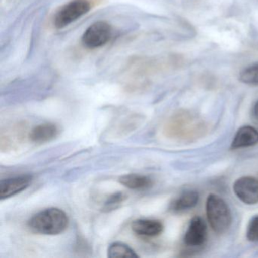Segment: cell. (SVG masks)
Masks as SVG:
<instances>
[{
    "label": "cell",
    "mask_w": 258,
    "mask_h": 258,
    "mask_svg": "<svg viewBox=\"0 0 258 258\" xmlns=\"http://www.w3.org/2000/svg\"><path fill=\"white\" fill-rule=\"evenodd\" d=\"M119 182L126 188L134 190L146 189L153 185V181L150 177L137 173L122 176L119 179Z\"/></svg>",
    "instance_id": "11"
},
{
    "label": "cell",
    "mask_w": 258,
    "mask_h": 258,
    "mask_svg": "<svg viewBox=\"0 0 258 258\" xmlns=\"http://www.w3.org/2000/svg\"><path fill=\"white\" fill-rule=\"evenodd\" d=\"M59 130L54 123H46L36 126L30 132L29 138L35 143H45L55 139Z\"/></svg>",
    "instance_id": "10"
},
{
    "label": "cell",
    "mask_w": 258,
    "mask_h": 258,
    "mask_svg": "<svg viewBox=\"0 0 258 258\" xmlns=\"http://www.w3.org/2000/svg\"><path fill=\"white\" fill-rule=\"evenodd\" d=\"M206 214L210 226L216 233L223 234L229 230L232 225V213L223 198L218 195H209L206 202Z\"/></svg>",
    "instance_id": "2"
},
{
    "label": "cell",
    "mask_w": 258,
    "mask_h": 258,
    "mask_svg": "<svg viewBox=\"0 0 258 258\" xmlns=\"http://www.w3.org/2000/svg\"><path fill=\"white\" fill-rule=\"evenodd\" d=\"M207 225L200 217H193L184 237V242L190 247H199L207 240Z\"/></svg>",
    "instance_id": "7"
},
{
    "label": "cell",
    "mask_w": 258,
    "mask_h": 258,
    "mask_svg": "<svg viewBox=\"0 0 258 258\" xmlns=\"http://www.w3.org/2000/svg\"><path fill=\"white\" fill-rule=\"evenodd\" d=\"M33 177L30 175H22L2 179L0 182V199H9L25 191L31 185Z\"/></svg>",
    "instance_id": "6"
},
{
    "label": "cell",
    "mask_w": 258,
    "mask_h": 258,
    "mask_svg": "<svg viewBox=\"0 0 258 258\" xmlns=\"http://www.w3.org/2000/svg\"><path fill=\"white\" fill-rule=\"evenodd\" d=\"M67 214L61 209L50 208L34 214L29 221L28 227L35 233L56 235L62 233L69 226Z\"/></svg>",
    "instance_id": "1"
},
{
    "label": "cell",
    "mask_w": 258,
    "mask_h": 258,
    "mask_svg": "<svg viewBox=\"0 0 258 258\" xmlns=\"http://www.w3.org/2000/svg\"><path fill=\"white\" fill-rule=\"evenodd\" d=\"M258 143V131L251 126H241L234 137L231 148L232 149L250 147Z\"/></svg>",
    "instance_id": "9"
},
{
    "label": "cell",
    "mask_w": 258,
    "mask_h": 258,
    "mask_svg": "<svg viewBox=\"0 0 258 258\" xmlns=\"http://www.w3.org/2000/svg\"><path fill=\"white\" fill-rule=\"evenodd\" d=\"M133 231L137 235L144 237H155L164 230V226L159 220L150 219H139L133 222Z\"/></svg>",
    "instance_id": "8"
},
{
    "label": "cell",
    "mask_w": 258,
    "mask_h": 258,
    "mask_svg": "<svg viewBox=\"0 0 258 258\" xmlns=\"http://www.w3.org/2000/svg\"><path fill=\"white\" fill-rule=\"evenodd\" d=\"M90 0H71L58 10L53 23L57 29H62L90 11Z\"/></svg>",
    "instance_id": "3"
},
{
    "label": "cell",
    "mask_w": 258,
    "mask_h": 258,
    "mask_svg": "<svg viewBox=\"0 0 258 258\" xmlns=\"http://www.w3.org/2000/svg\"><path fill=\"white\" fill-rule=\"evenodd\" d=\"M246 236L248 241L253 242L258 241V215L253 217L249 222Z\"/></svg>",
    "instance_id": "16"
},
{
    "label": "cell",
    "mask_w": 258,
    "mask_h": 258,
    "mask_svg": "<svg viewBox=\"0 0 258 258\" xmlns=\"http://www.w3.org/2000/svg\"><path fill=\"white\" fill-rule=\"evenodd\" d=\"M235 196L243 203L253 205L258 203V179L253 176H242L233 185Z\"/></svg>",
    "instance_id": "5"
},
{
    "label": "cell",
    "mask_w": 258,
    "mask_h": 258,
    "mask_svg": "<svg viewBox=\"0 0 258 258\" xmlns=\"http://www.w3.org/2000/svg\"><path fill=\"white\" fill-rule=\"evenodd\" d=\"M253 115L256 117V120H258V101L255 104L254 107H253Z\"/></svg>",
    "instance_id": "17"
},
{
    "label": "cell",
    "mask_w": 258,
    "mask_h": 258,
    "mask_svg": "<svg viewBox=\"0 0 258 258\" xmlns=\"http://www.w3.org/2000/svg\"><path fill=\"white\" fill-rule=\"evenodd\" d=\"M126 199V196L123 192H117L108 198L105 202L103 211H109L116 209L120 204L123 203Z\"/></svg>",
    "instance_id": "15"
},
{
    "label": "cell",
    "mask_w": 258,
    "mask_h": 258,
    "mask_svg": "<svg viewBox=\"0 0 258 258\" xmlns=\"http://www.w3.org/2000/svg\"><path fill=\"white\" fill-rule=\"evenodd\" d=\"M112 27L105 21H98L88 27L83 34L81 42L84 47L98 49L108 43L112 37Z\"/></svg>",
    "instance_id": "4"
},
{
    "label": "cell",
    "mask_w": 258,
    "mask_h": 258,
    "mask_svg": "<svg viewBox=\"0 0 258 258\" xmlns=\"http://www.w3.org/2000/svg\"><path fill=\"white\" fill-rule=\"evenodd\" d=\"M239 80L248 85H258V64L247 67L241 72Z\"/></svg>",
    "instance_id": "14"
},
{
    "label": "cell",
    "mask_w": 258,
    "mask_h": 258,
    "mask_svg": "<svg viewBox=\"0 0 258 258\" xmlns=\"http://www.w3.org/2000/svg\"><path fill=\"white\" fill-rule=\"evenodd\" d=\"M199 199V196L197 191L192 190L185 191L172 202L170 208L172 211L176 212L188 211L197 205Z\"/></svg>",
    "instance_id": "12"
},
{
    "label": "cell",
    "mask_w": 258,
    "mask_h": 258,
    "mask_svg": "<svg viewBox=\"0 0 258 258\" xmlns=\"http://www.w3.org/2000/svg\"><path fill=\"white\" fill-rule=\"evenodd\" d=\"M108 256L110 258L139 257L131 247L121 242H114L108 247Z\"/></svg>",
    "instance_id": "13"
}]
</instances>
